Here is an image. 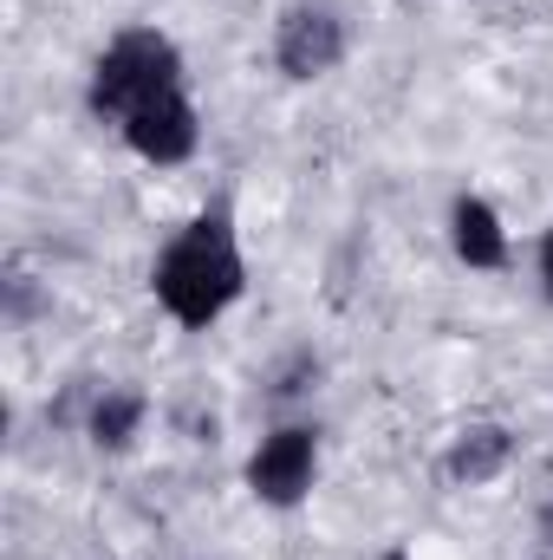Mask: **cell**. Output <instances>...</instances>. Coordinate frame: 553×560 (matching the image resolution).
I'll use <instances>...</instances> for the list:
<instances>
[{
  "instance_id": "52a82bcc",
  "label": "cell",
  "mask_w": 553,
  "mask_h": 560,
  "mask_svg": "<svg viewBox=\"0 0 553 560\" xmlns=\"http://www.w3.org/2000/svg\"><path fill=\"white\" fill-rule=\"evenodd\" d=\"M449 235H456V255H462L469 268H502V261H508V235H502L495 209H489V202H475V196H462V202H456Z\"/></svg>"
},
{
  "instance_id": "6da1fadb",
  "label": "cell",
  "mask_w": 553,
  "mask_h": 560,
  "mask_svg": "<svg viewBox=\"0 0 553 560\" xmlns=\"http://www.w3.org/2000/svg\"><path fill=\"white\" fill-rule=\"evenodd\" d=\"M242 293V248H235V229L228 215H202L189 222L163 261H156V300L176 326H209L235 306Z\"/></svg>"
},
{
  "instance_id": "5b68a950",
  "label": "cell",
  "mask_w": 553,
  "mask_h": 560,
  "mask_svg": "<svg viewBox=\"0 0 553 560\" xmlns=\"http://www.w3.org/2000/svg\"><path fill=\"white\" fill-rule=\"evenodd\" d=\"M125 138H131V150L138 156H150V163H183L189 150H196V105L183 98V92H163V98H150V105H138L131 118H125Z\"/></svg>"
},
{
  "instance_id": "9c48e42d",
  "label": "cell",
  "mask_w": 553,
  "mask_h": 560,
  "mask_svg": "<svg viewBox=\"0 0 553 560\" xmlns=\"http://www.w3.org/2000/svg\"><path fill=\"white\" fill-rule=\"evenodd\" d=\"M541 280H548V293H553V229H548V242H541Z\"/></svg>"
},
{
  "instance_id": "277c9868",
  "label": "cell",
  "mask_w": 553,
  "mask_h": 560,
  "mask_svg": "<svg viewBox=\"0 0 553 560\" xmlns=\"http://www.w3.org/2000/svg\"><path fill=\"white\" fill-rule=\"evenodd\" d=\"M274 59L286 79H319L345 59V20L332 7H286L274 39Z\"/></svg>"
},
{
  "instance_id": "8992f818",
  "label": "cell",
  "mask_w": 553,
  "mask_h": 560,
  "mask_svg": "<svg viewBox=\"0 0 553 560\" xmlns=\"http://www.w3.org/2000/svg\"><path fill=\"white\" fill-rule=\"evenodd\" d=\"M508 456H515V436L502 430V423H475V430H462L456 443H449V456H443V469H449V482H495L502 469H508Z\"/></svg>"
},
{
  "instance_id": "3957f363",
  "label": "cell",
  "mask_w": 553,
  "mask_h": 560,
  "mask_svg": "<svg viewBox=\"0 0 553 560\" xmlns=\"http://www.w3.org/2000/svg\"><path fill=\"white\" fill-rule=\"evenodd\" d=\"M313 469H319V443H313V430L286 423V430H274V436H261V450H255V463H248V482H255L261 502L293 509V502L313 489Z\"/></svg>"
},
{
  "instance_id": "7a4b0ae2",
  "label": "cell",
  "mask_w": 553,
  "mask_h": 560,
  "mask_svg": "<svg viewBox=\"0 0 553 560\" xmlns=\"http://www.w3.org/2000/svg\"><path fill=\"white\" fill-rule=\"evenodd\" d=\"M163 92H183V59H176V46H169L163 33H150V26L118 33V39L105 46L98 72H92V112L125 125L138 105L163 98Z\"/></svg>"
},
{
  "instance_id": "ba28073f",
  "label": "cell",
  "mask_w": 553,
  "mask_h": 560,
  "mask_svg": "<svg viewBox=\"0 0 553 560\" xmlns=\"http://www.w3.org/2000/svg\"><path fill=\"white\" fill-rule=\"evenodd\" d=\"M138 423H143L138 392H105V398L92 405V443H98V450H125V443L138 436Z\"/></svg>"
}]
</instances>
